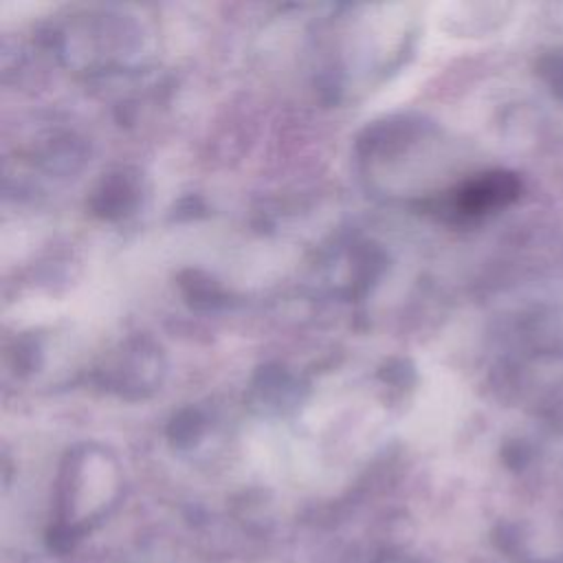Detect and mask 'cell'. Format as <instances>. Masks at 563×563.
Masks as SVG:
<instances>
[{"label":"cell","instance_id":"obj_1","mask_svg":"<svg viewBox=\"0 0 563 563\" xmlns=\"http://www.w3.org/2000/svg\"><path fill=\"white\" fill-rule=\"evenodd\" d=\"M372 563H422L418 556L407 554L405 550H385L372 559Z\"/></svg>","mask_w":563,"mask_h":563}]
</instances>
